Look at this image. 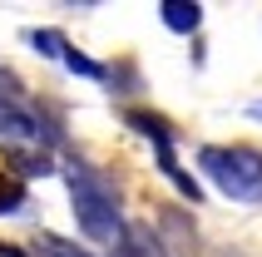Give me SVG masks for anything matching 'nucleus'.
<instances>
[{"label": "nucleus", "instance_id": "423d86ee", "mask_svg": "<svg viewBox=\"0 0 262 257\" xmlns=\"http://www.w3.org/2000/svg\"><path fill=\"white\" fill-rule=\"evenodd\" d=\"M30 45H40V55H59V59H64V40H59L55 30H35Z\"/></svg>", "mask_w": 262, "mask_h": 257}, {"label": "nucleus", "instance_id": "1a4fd4ad", "mask_svg": "<svg viewBox=\"0 0 262 257\" xmlns=\"http://www.w3.org/2000/svg\"><path fill=\"white\" fill-rule=\"evenodd\" d=\"M252 114H257V119H262V104H252Z\"/></svg>", "mask_w": 262, "mask_h": 257}, {"label": "nucleus", "instance_id": "0eeeda50", "mask_svg": "<svg viewBox=\"0 0 262 257\" xmlns=\"http://www.w3.org/2000/svg\"><path fill=\"white\" fill-rule=\"evenodd\" d=\"M45 257H89V252L74 247V243H64V238H45Z\"/></svg>", "mask_w": 262, "mask_h": 257}, {"label": "nucleus", "instance_id": "20e7f679", "mask_svg": "<svg viewBox=\"0 0 262 257\" xmlns=\"http://www.w3.org/2000/svg\"><path fill=\"white\" fill-rule=\"evenodd\" d=\"M159 15H163V25H168V30H198V20H203V10L188 5V0H163Z\"/></svg>", "mask_w": 262, "mask_h": 257}, {"label": "nucleus", "instance_id": "7ed1b4c3", "mask_svg": "<svg viewBox=\"0 0 262 257\" xmlns=\"http://www.w3.org/2000/svg\"><path fill=\"white\" fill-rule=\"evenodd\" d=\"M114 257H163V243L144 228V223H129L124 238L114 243Z\"/></svg>", "mask_w": 262, "mask_h": 257}, {"label": "nucleus", "instance_id": "f257e3e1", "mask_svg": "<svg viewBox=\"0 0 262 257\" xmlns=\"http://www.w3.org/2000/svg\"><path fill=\"white\" fill-rule=\"evenodd\" d=\"M70 198L74 218L94 243H119L124 238V218H119V198L94 168H70Z\"/></svg>", "mask_w": 262, "mask_h": 257}, {"label": "nucleus", "instance_id": "39448f33", "mask_svg": "<svg viewBox=\"0 0 262 257\" xmlns=\"http://www.w3.org/2000/svg\"><path fill=\"white\" fill-rule=\"evenodd\" d=\"M15 208H25V183L10 178V173H0V218L15 213Z\"/></svg>", "mask_w": 262, "mask_h": 257}, {"label": "nucleus", "instance_id": "6e6552de", "mask_svg": "<svg viewBox=\"0 0 262 257\" xmlns=\"http://www.w3.org/2000/svg\"><path fill=\"white\" fill-rule=\"evenodd\" d=\"M0 257H30L25 247H15V243H0Z\"/></svg>", "mask_w": 262, "mask_h": 257}, {"label": "nucleus", "instance_id": "f03ea898", "mask_svg": "<svg viewBox=\"0 0 262 257\" xmlns=\"http://www.w3.org/2000/svg\"><path fill=\"white\" fill-rule=\"evenodd\" d=\"M203 173L228 193L233 203H262V154L252 148H203L198 154Z\"/></svg>", "mask_w": 262, "mask_h": 257}]
</instances>
